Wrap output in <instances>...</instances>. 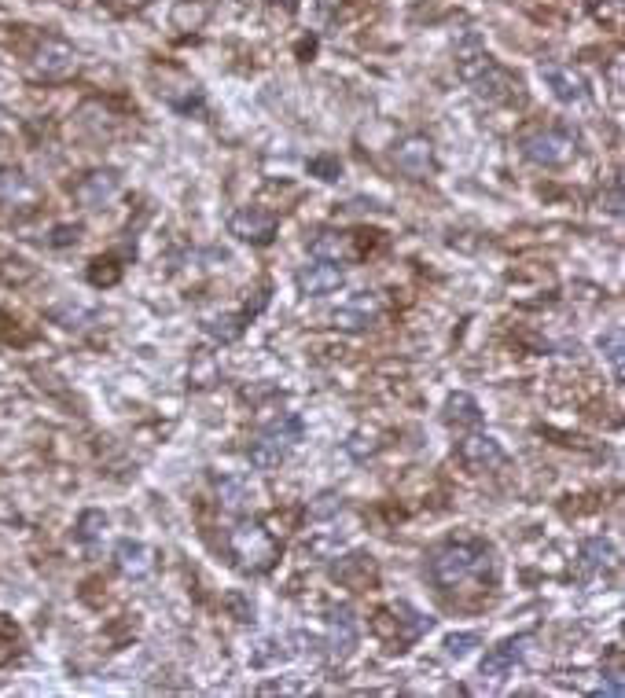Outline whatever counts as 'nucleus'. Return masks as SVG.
Masks as SVG:
<instances>
[{"mask_svg": "<svg viewBox=\"0 0 625 698\" xmlns=\"http://www.w3.org/2000/svg\"><path fill=\"white\" fill-rule=\"evenodd\" d=\"M431 577H434V585L445 588V592H456V588H467V585H486V577L489 581L497 577L493 548L482 541L442 544V548L431 555Z\"/></svg>", "mask_w": 625, "mask_h": 698, "instance_id": "obj_1", "label": "nucleus"}, {"mask_svg": "<svg viewBox=\"0 0 625 698\" xmlns=\"http://www.w3.org/2000/svg\"><path fill=\"white\" fill-rule=\"evenodd\" d=\"M298 438H302V419L280 416L276 423H269V427L258 434L254 445H250V463L262 467V471H273V467H280V460H284L287 452L295 449Z\"/></svg>", "mask_w": 625, "mask_h": 698, "instance_id": "obj_2", "label": "nucleus"}, {"mask_svg": "<svg viewBox=\"0 0 625 698\" xmlns=\"http://www.w3.org/2000/svg\"><path fill=\"white\" fill-rule=\"evenodd\" d=\"M523 155L530 162H537V166L556 169L567 166L570 158L578 155V147H574V140L567 133H559V129H541V133L523 136Z\"/></svg>", "mask_w": 625, "mask_h": 698, "instance_id": "obj_3", "label": "nucleus"}, {"mask_svg": "<svg viewBox=\"0 0 625 698\" xmlns=\"http://www.w3.org/2000/svg\"><path fill=\"white\" fill-rule=\"evenodd\" d=\"M232 552L247 570H269L276 559V541L262 526H239L232 530Z\"/></svg>", "mask_w": 625, "mask_h": 698, "instance_id": "obj_4", "label": "nucleus"}, {"mask_svg": "<svg viewBox=\"0 0 625 698\" xmlns=\"http://www.w3.org/2000/svg\"><path fill=\"white\" fill-rule=\"evenodd\" d=\"M526 643H530V636H519V640H504L500 647H493V651L482 658V676H486V680H504V676H512L515 665L523 662Z\"/></svg>", "mask_w": 625, "mask_h": 698, "instance_id": "obj_5", "label": "nucleus"}, {"mask_svg": "<svg viewBox=\"0 0 625 698\" xmlns=\"http://www.w3.org/2000/svg\"><path fill=\"white\" fill-rule=\"evenodd\" d=\"M273 232H276V217L258 210V206H247V210L232 214V236L247 239V243H269Z\"/></svg>", "mask_w": 625, "mask_h": 698, "instance_id": "obj_6", "label": "nucleus"}, {"mask_svg": "<svg viewBox=\"0 0 625 698\" xmlns=\"http://www.w3.org/2000/svg\"><path fill=\"white\" fill-rule=\"evenodd\" d=\"M460 460L471 471H493V467L504 463V449L493 438H486V434H471V438L460 441Z\"/></svg>", "mask_w": 625, "mask_h": 698, "instance_id": "obj_7", "label": "nucleus"}, {"mask_svg": "<svg viewBox=\"0 0 625 698\" xmlns=\"http://www.w3.org/2000/svg\"><path fill=\"white\" fill-rule=\"evenodd\" d=\"M541 78L548 81V89L556 92L563 103L585 100V78H581L574 67H567V63H545V67H541Z\"/></svg>", "mask_w": 625, "mask_h": 698, "instance_id": "obj_8", "label": "nucleus"}, {"mask_svg": "<svg viewBox=\"0 0 625 698\" xmlns=\"http://www.w3.org/2000/svg\"><path fill=\"white\" fill-rule=\"evenodd\" d=\"M74 67H78V56H74V48L67 41L52 37L37 52V74H45V78H67V74H74Z\"/></svg>", "mask_w": 625, "mask_h": 698, "instance_id": "obj_9", "label": "nucleus"}, {"mask_svg": "<svg viewBox=\"0 0 625 698\" xmlns=\"http://www.w3.org/2000/svg\"><path fill=\"white\" fill-rule=\"evenodd\" d=\"M41 199V188H37L26 173L19 169H0V203L4 206H34Z\"/></svg>", "mask_w": 625, "mask_h": 698, "instance_id": "obj_10", "label": "nucleus"}, {"mask_svg": "<svg viewBox=\"0 0 625 698\" xmlns=\"http://www.w3.org/2000/svg\"><path fill=\"white\" fill-rule=\"evenodd\" d=\"M394 162L398 169H405L409 177H427L434 166V151H431V140H423V136H412L405 144L394 151Z\"/></svg>", "mask_w": 625, "mask_h": 698, "instance_id": "obj_11", "label": "nucleus"}, {"mask_svg": "<svg viewBox=\"0 0 625 698\" xmlns=\"http://www.w3.org/2000/svg\"><path fill=\"white\" fill-rule=\"evenodd\" d=\"M298 287L306 294H331L342 287V269L339 261H317L309 269L298 272Z\"/></svg>", "mask_w": 625, "mask_h": 698, "instance_id": "obj_12", "label": "nucleus"}, {"mask_svg": "<svg viewBox=\"0 0 625 698\" xmlns=\"http://www.w3.org/2000/svg\"><path fill=\"white\" fill-rule=\"evenodd\" d=\"M114 559H118V570H122L125 577H148L151 570H155V552L140 541H122L118 544V552H114Z\"/></svg>", "mask_w": 625, "mask_h": 698, "instance_id": "obj_13", "label": "nucleus"}, {"mask_svg": "<svg viewBox=\"0 0 625 698\" xmlns=\"http://www.w3.org/2000/svg\"><path fill=\"white\" fill-rule=\"evenodd\" d=\"M614 563V548L603 537H592V541L581 544V555H578V577L581 581H592V577L607 570Z\"/></svg>", "mask_w": 625, "mask_h": 698, "instance_id": "obj_14", "label": "nucleus"}, {"mask_svg": "<svg viewBox=\"0 0 625 698\" xmlns=\"http://www.w3.org/2000/svg\"><path fill=\"white\" fill-rule=\"evenodd\" d=\"M114 188H118V177H114L111 169H103V173H89V177L74 188V195H78L85 206H103V199H111Z\"/></svg>", "mask_w": 625, "mask_h": 698, "instance_id": "obj_15", "label": "nucleus"}, {"mask_svg": "<svg viewBox=\"0 0 625 698\" xmlns=\"http://www.w3.org/2000/svg\"><path fill=\"white\" fill-rule=\"evenodd\" d=\"M357 647V621L346 607L335 610V618H331V654L335 658H346V654Z\"/></svg>", "mask_w": 625, "mask_h": 698, "instance_id": "obj_16", "label": "nucleus"}, {"mask_svg": "<svg viewBox=\"0 0 625 698\" xmlns=\"http://www.w3.org/2000/svg\"><path fill=\"white\" fill-rule=\"evenodd\" d=\"M445 419L456 423V427H475L482 412H478V401L471 394H453L445 401Z\"/></svg>", "mask_w": 625, "mask_h": 698, "instance_id": "obj_17", "label": "nucleus"}, {"mask_svg": "<svg viewBox=\"0 0 625 698\" xmlns=\"http://www.w3.org/2000/svg\"><path fill=\"white\" fill-rule=\"evenodd\" d=\"M217 493H221V500H225L228 511H243V507H247V500H250L247 485L236 482V478H225V482L217 485Z\"/></svg>", "mask_w": 625, "mask_h": 698, "instance_id": "obj_18", "label": "nucleus"}, {"mask_svg": "<svg viewBox=\"0 0 625 698\" xmlns=\"http://www.w3.org/2000/svg\"><path fill=\"white\" fill-rule=\"evenodd\" d=\"M600 349H607V361L614 364V372L622 375V327H611V331L600 338Z\"/></svg>", "mask_w": 625, "mask_h": 698, "instance_id": "obj_19", "label": "nucleus"}, {"mask_svg": "<svg viewBox=\"0 0 625 698\" xmlns=\"http://www.w3.org/2000/svg\"><path fill=\"white\" fill-rule=\"evenodd\" d=\"M100 530H107V518H103L100 511H85V515H81V541H96Z\"/></svg>", "mask_w": 625, "mask_h": 698, "instance_id": "obj_20", "label": "nucleus"}, {"mask_svg": "<svg viewBox=\"0 0 625 698\" xmlns=\"http://www.w3.org/2000/svg\"><path fill=\"white\" fill-rule=\"evenodd\" d=\"M471 647H478V636H475V632H460V636H449V640H445V651L453 654V658H464V654L471 651Z\"/></svg>", "mask_w": 625, "mask_h": 698, "instance_id": "obj_21", "label": "nucleus"}, {"mask_svg": "<svg viewBox=\"0 0 625 698\" xmlns=\"http://www.w3.org/2000/svg\"><path fill=\"white\" fill-rule=\"evenodd\" d=\"M313 173H320V181H335L342 173L339 158H317V162H313Z\"/></svg>", "mask_w": 625, "mask_h": 698, "instance_id": "obj_22", "label": "nucleus"}, {"mask_svg": "<svg viewBox=\"0 0 625 698\" xmlns=\"http://www.w3.org/2000/svg\"><path fill=\"white\" fill-rule=\"evenodd\" d=\"M225 603H228L232 610H236L239 621H250V618H254V607H247V603H243V596H228Z\"/></svg>", "mask_w": 625, "mask_h": 698, "instance_id": "obj_23", "label": "nucleus"}]
</instances>
